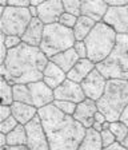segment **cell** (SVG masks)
Segmentation results:
<instances>
[{"instance_id":"1","label":"cell","mask_w":128,"mask_h":150,"mask_svg":"<svg viewBox=\"0 0 128 150\" xmlns=\"http://www.w3.org/2000/svg\"><path fill=\"white\" fill-rule=\"evenodd\" d=\"M50 59L39 48L22 43L8 51L7 59L0 66L1 78L11 84H29L43 81L44 70Z\"/></svg>"},{"instance_id":"2","label":"cell","mask_w":128,"mask_h":150,"mask_svg":"<svg viewBox=\"0 0 128 150\" xmlns=\"http://www.w3.org/2000/svg\"><path fill=\"white\" fill-rule=\"evenodd\" d=\"M50 150H78L84 139L87 129L72 115H66L55 105L39 110Z\"/></svg>"},{"instance_id":"3","label":"cell","mask_w":128,"mask_h":150,"mask_svg":"<svg viewBox=\"0 0 128 150\" xmlns=\"http://www.w3.org/2000/svg\"><path fill=\"white\" fill-rule=\"evenodd\" d=\"M97 110L103 112L108 122H118L128 106V82L108 79L103 97L96 102Z\"/></svg>"},{"instance_id":"4","label":"cell","mask_w":128,"mask_h":150,"mask_svg":"<svg viewBox=\"0 0 128 150\" xmlns=\"http://www.w3.org/2000/svg\"><path fill=\"white\" fill-rule=\"evenodd\" d=\"M116 40L118 34L112 27L107 25L104 22L96 23L95 28L84 40L88 51V59L95 64L104 62L115 50Z\"/></svg>"},{"instance_id":"5","label":"cell","mask_w":128,"mask_h":150,"mask_svg":"<svg viewBox=\"0 0 128 150\" xmlns=\"http://www.w3.org/2000/svg\"><path fill=\"white\" fill-rule=\"evenodd\" d=\"M96 69L107 79H122L128 82V35H118L115 50Z\"/></svg>"},{"instance_id":"6","label":"cell","mask_w":128,"mask_h":150,"mask_svg":"<svg viewBox=\"0 0 128 150\" xmlns=\"http://www.w3.org/2000/svg\"><path fill=\"white\" fill-rule=\"evenodd\" d=\"M75 43L76 39L73 30L64 27L60 23H55V24H48L44 27L43 40L39 48L50 59L57 54L72 48Z\"/></svg>"},{"instance_id":"7","label":"cell","mask_w":128,"mask_h":150,"mask_svg":"<svg viewBox=\"0 0 128 150\" xmlns=\"http://www.w3.org/2000/svg\"><path fill=\"white\" fill-rule=\"evenodd\" d=\"M28 8L7 7L3 16L0 18V32L6 34L7 36L22 38L31 20L34 19Z\"/></svg>"},{"instance_id":"8","label":"cell","mask_w":128,"mask_h":150,"mask_svg":"<svg viewBox=\"0 0 128 150\" xmlns=\"http://www.w3.org/2000/svg\"><path fill=\"white\" fill-rule=\"evenodd\" d=\"M27 146L29 150H50V144L39 114L25 125Z\"/></svg>"},{"instance_id":"9","label":"cell","mask_w":128,"mask_h":150,"mask_svg":"<svg viewBox=\"0 0 128 150\" xmlns=\"http://www.w3.org/2000/svg\"><path fill=\"white\" fill-rule=\"evenodd\" d=\"M107 81L108 79L97 69H95L84 81L81 82V87H83L85 97L88 99H92L95 102H97L100 98L103 97L104 90H106V86H107Z\"/></svg>"},{"instance_id":"10","label":"cell","mask_w":128,"mask_h":150,"mask_svg":"<svg viewBox=\"0 0 128 150\" xmlns=\"http://www.w3.org/2000/svg\"><path fill=\"white\" fill-rule=\"evenodd\" d=\"M103 22L112 27L118 35H128V4L116 8L109 7Z\"/></svg>"},{"instance_id":"11","label":"cell","mask_w":128,"mask_h":150,"mask_svg":"<svg viewBox=\"0 0 128 150\" xmlns=\"http://www.w3.org/2000/svg\"><path fill=\"white\" fill-rule=\"evenodd\" d=\"M28 87L32 97V106H35L36 109L40 110L55 102V93H53V90L51 87H48L43 81L29 83Z\"/></svg>"},{"instance_id":"12","label":"cell","mask_w":128,"mask_h":150,"mask_svg":"<svg viewBox=\"0 0 128 150\" xmlns=\"http://www.w3.org/2000/svg\"><path fill=\"white\" fill-rule=\"evenodd\" d=\"M53 93H55V100H68V102H73L76 105L83 102L87 98L81 84L72 82L69 79H66L64 83L59 86Z\"/></svg>"},{"instance_id":"13","label":"cell","mask_w":128,"mask_h":150,"mask_svg":"<svg viewBox=\"0 0 128 150\" xmlns=\"http://www.w3.org/2000/svg\"><path fill=\"white\" fill-rule=\"evenodd\" d=\"M64 13L62 0H48L38 7V19L44 25L59 23V19Z\"/></svg>"},{"instance_id":"14","label":"cell","mask_w":128,"mask_h":150,"mask_svg":"<svg viewBox=\"0 0 128 150\" xmlns=\"http://www.w3.org/2000/svg\"><path fill=\"white\" fill-rule=\"evenodd\" d=\"M108 4L103 0H83L81 1V16H87L94 22L100 23L104 20Z\"/></svg>"},{"instance_id":"15","label":"cell","mask_w":128,"mask_h":150,"mask_svg":"<svg viewBox=\"0 0 128 150\" xmlns=\"http://www.w3.org/2000/svg\"><path fill=\"white\" fill-rule=\"evenodd\" d=\"M44 27L45 25L43 24V22H40L38 18H34L25 30L24 35L22 36V42L32 47H40L41 40H43Z\"/></svg>"},{"instance_id":"16","label":"cell","mask_w":128,"mask_h":150,"mask_svg":"<svg viewBox=\"0 0 128 150\" xmlns=\"http://www.w3.org/2000/svg\"><path fill=\"white\" fill-rule=\"evenodd\" d=\"M67 79V74L60 69L59 66H56L53 62H48L47 67L44 70L43 75V82L47 84L48 87H51L53 91L56 90L59 86H62L64 83V81Z\"/></svg>"},{"instance_id":"17","label":"cell","mask_w":128,"mask_h":150,"mask_svg":"<svg viewBox=\"0 0 128 150\" xmlns=\"http://www.w3.org/2000/svg\"><path fill=\"white\" fill-rule=\"evenodd\" d=\"M95 69H96V64L88 58L87 59H79V62L73 66V69L67 74V79L81 84V82L84 81Z\"/></svg>"},{"instance_id":"18","label":"cell","mask_w":128,"mask_h":150,"mask_svg":"<svg viewBox=\"0 0 128 150\" xmlns=\"http://www.w3.org/2000/svg\"><path fill=\"white\" fill-rule=\"evenodd\" d=\"M11 109H12V115L17 119L20 125L24 126L39 114V109H36L32 105H27V103L22 102H13L11 105Z\"/></svg>"},{"instance_id":"19","label":"cell","mask_w":128,"mask_h":150,"mask_svg":"<svg viewBox=\"0 0 128 150\" xmlns=\"http://www.w3.org/2000/svg\"><path fill=\"white\" fill-rule=\"evenodd\" d=\"M79 59H80V58H79L78 54L75 52L73 47L67 51H64V52H60V54H57V55L50 58L51 62H53L56 66H59L66 74H68V72L73 69V66L79 62Z\"/></svg>"},{"instance_id":"20","label":"cell","mask_w":128,"mask_h":150,"mask_svg":"<svg viewBox=\"0 0 128 150\" xmlns=\"http://www.w3.org/2000/svg\"><path fill=\"white\" fill-rule=\"evenodd\" d=\"M97 111H99V110H97L96 102L92 100V99L85 98L83 102L78 103V106H76V111H75V114H73V118H75L78 122L83 123V122L87 121V119L94 118L95 114H96Z\"/></svg>"},{"instance_id":"21","label":"cell","mask_w":128,"mask_h":150,"mask_svg":"<svg viewBox=\"0 0 128 150\" xmlns=\"http://www.w3.org/2000/svg\"><path fill=\"white\" fill-rule=\"evenodd\" d=\"M95 25H96V22H94L92 19L87 18V16H79L78 23L73 27V34H75L76 42H84L85 38L95 28Z\"/></svg>"},{"instance_id":"22","label":"cell","mask_w":128,"mask_h":150,"mask_svg":"<svg viewBox=\"0 0 128 150\" xmlns=\"http://www.w3.org/2000/svg\"><path fill=\"white\" fill-rule=\"evenodd\" d=\"M103 144H101V138L100 133L95 131L94 129H87L84 139L81 141L80 146L78 150H103Z\"/></svg>"},{"instance_id":"23","label":"cell","mask_w":128,"mask_h":150,"mask_svg":"<svg viewBox=\"0 0 128 150\" xmlns=\"http://www.w3.org/2000/svg\"><path fill=\"white\" fill-rule=\"evenodd\" d=\"M27 145V131L24 125H19L7 134V146H23Z\"/></svg>"},{"instance_id":"24","label":"cell","mask_w":128,"mask_h":150,"mask_svg":"<svg viewBox=\"0 0 128 150\" xmlns=\"http://www.w3.org/2000/svg\"><path fill=\"white\" fill-rule=\"evenodd\" d=\"M13 99L15 102L32 105V97L28 84H13Z\"/></svg>"},{"instance_id":"25","label":"cell","mask_w":128,"mask_h":150,"mask_svg":"<svg viewBox=\"0 0 128 150\" xmlns=\"http://www.w3.org/2000/svg\"><path fill=\"white\" fill-rule=\"evenodd\" d=\"M0 95H1V105L3 106H11L15 99H13V86L7 82L4 78L0 79Z\"/></svg>"},{"instance_id":"26","label":"cell","mask_w":128,"mask_h":150,"mask_svg":"<svg viewBox=\"0 0 128 150\" xmlns=\"http://www.w3.org/2000/svg\"><path fill=\"white\" fill-rule=\"evenodd\" d=\"M109 130L112 131V134L115 135L116 141L119 144H122L124 138L127 137L128 134V126L125 123H123L122 121H118V122H111V126H109Z\"/></svg>"},{"instance_id":"27","label":"cell","mask_w":128,"mask_h":150,"mask_svg":"<svg viewBox=\"0 0 128 150\" xmlns=\"http://www.w3.org/2000/svg\"><path fill=\"white\" fill-rule=\"evenodd\" d=\"M63 7H64V12L71 13V15L81 16V1L80 0H63Z\"/></svg>"},{"instance_id":"28","label":"cell","mask_w":128,"mask_h":150,"mask_svg":"<svg viewBox=\"0 0 128 150\" xmlns=\"http://www.w3.org/2000/svg\"><path fill=\"white\" fill-rule=\"evenodd\" d=\"M53 105H55L62 112H64L66 115H72V117H73V114H75L76 106H78L76 103L68 102V100H55Z\"/></svg>"},{"instance_id":"29","label":"cell","mask_w":128,"mask_h":150,"mask_svg":"<svg viewBox=\"0 0 128 150\" xmlns=\"http://www.w3.org/2000/svg\"><path fill=\"white\" fill-rule=\"evenodd\" d=\"M19 125L20 123L17 122V119H16L13 115H11L10 118H7L6 121L0 122V133H3V134H10L11 131H12L13 129H16Z\"/></svg>"},{"instance_id":"30","label":"cell","mask_w":128,"mask_h":150,"mask_svg":"<svg viewBox=\"0 0 128 150\" xmlns=\"http://www.w3.org/2000/svg\"><path fill=\"white\" fill-rule=\"evenodd\" d=\"M59 23L62 25H64V27L73 30V27H75L76 23H78V18H76V16H73V15H71V13L64 12L62 15V18L59 19Z\"/></svg>"},{"instance_id":"31","label":"cell","mask_w":128,"mask_h":150,"mask_svg":"<svg viewBox=\"0 0 128 150\" xmlns=\"http://www.w3.org/2000/svg\"><path fill=\"white\" fill-rule=\"evenodd\" d=\"M100 138H101V144H103V147H108L111 145H113L115 142H118L115 138V135L112 134V131L109 130H103L100 133Z\"/></svg>"},{"instance_id":"32","label":"cell","mask_w":128,"mask_h":150,"mask_svg":"<svg viewBox=\"0 0 128 150\" xmlns=\"http://www.w3.org/2000/svg\"><path fill=\"white\" fill-rule=\"evenodd\" d=\"M73 50L78 54V56L80 59H87L88 58V51H87V46H85V42H76L75 46H73Z\"/></svg>"},{"instance_id":"33","label":"cell","mask_w":128,"mask_h":150,"mask_svg":"<svg viewBox=\"0 0 128 150\" xmlns=\"http://www.w3.org/2000/svg\"><path fill=\"white\" fill-rule=\"evenodd\" d=\"M4 42H6V46L8 50H12V48H15V47L20 46V44L23 43L20 36H7V35H6Z\"/></svg>"},{"instance_id":"34","label":"cell","mask_w":128,"mask_h":150,"mask_svg":"<svg viewBox=\"0 0 128 150\" xmlns=\"http://www.w3.org/2000/svg\"><path fill=\"white\" fill-rule=\"evenodd\" d=\"M31 6V0H8V7L15 8H28Z\"/></svg>"},{"instance_id":"35","label":"cell","mask_w":128,"mask_h":150,"mask_svg":"<svg viewBox=\"0 0 128 150\" xmlns=\"http://www.w3.org/2000/svg\"><path fill=\"white\" fill-rule=\"evenodd\" d=\"M12 115V109H11V106H0V122L6 121L7 118H10V117Z\"/></svg>"},{"instance_id":"36","label":"cell","mask_w":128,"mask_h":150,"mask_svg":"<svg viewBox=\"0 0 128 150\" xmlns=\"http://www.w3.org/2000/svg\"><path fill=\"white\" fill-rule=\"evenodd\" d=\"M107 4H108V7L116 8V7L127 6V4H128V0H107Z\"/></svg>"},{"instance_id":"37","label":"cell","mask_w":128,"mask_h":150,"mask_svg":"<svg viewBox=\"0 0 128 150\" xmlns=\"http://www.w3.org/2000/svg\"><path fill=\"white\" fill-rule=\"evenodd\" d=\"M94 119H95V122H99V123H101V125H103L104 122H107V118H106V115H104L103 112H100V111H97L96 114H95Z\"/></svg>"},{"instance_id":"38","label":"cell","mask_w":128,"mask_h":150,"mask_svg":"<svg viewBox=\"0 0 128 150\" xmlns=\"http://www.w3.org/2000/svg\"><path fill=\"white\" fill-rule=\"evenodd\" d=\"M103 150H127L124 146H123L122 144H119V142H115L113 145H111V146L108 147H104Z\"/></svg>"},{"instance_id":"39","label":"cell","mask_w":128,"mask_h":150,"mask_svg":"<svg viewBox=\"0 0 128 150\" xmlns=\"http://www.w3.org/2000/svg\"><path fill=\"white\" fill-rule=\"evenodd\" d=\"M0 150H29L27 145H23V146H4L0 147Z\"/></svg>"},{"instance_id":"40","label":"cell","mask_w":128,"mask_h":150,"mask_svg":"<svg viewBox=\"0 0 128 150\" xmlns=\"http://www.w3.org/2000/svg\"><path fill=\"white\" fill-rule=\"evenodd\" d=\"M120 121L123 122V123H125V125L128 126V106L125 107V110L123 111V114H122V118H120Z\"/></svg>"},{"instance_id":"41","label":"cell","mask_w":128,"mask_h":150,"mask_svg":"<svg viewBox=\"0 0 128 150\" xmlns=\"http://www.w3.org/2000/svg\"><path fill=\"white\" fill-rule=\"evenodd\" d=\"M7 146V134L0 133V147Z\"/></svg>"},{"instance_id":"42","label":"cell","mask_w":128,"mask_h":150,"mask_svg":"<svg viewBox=\"0 0 128 150\" xmlns=\"http://www.w3.org/2000/svg\"><path fill=\"white\" fill-rule=\"evenodd\" d=\"M92 129H94L95 131H97V133H101V131H103V125L99 123V122H95L94 126H92Z\"/></svg>"},{"instance_id":"43","label":"cell","mask_w":128,"mask_h":150,"mask_svg":"<svg viewBox=\"0 0 128 150\" xmlns=\"http://www.w3.org/2000/svg\"><path fill=\"white\" fill-rule=\"evenodd\" d=\"M29 12H31V16L32 18H38V8L36 7H32V6H29Z\"/></svg>"},{"instance_id":"44","label":"cell","mask_w":128,"mask_h":150,"mask_svg":"<svg viewBox=\"0 0 128 150\" xmlns=\"http://www.w3.org/2000/svg\"><path fill=\"white\" fill-rule=\"evenodd\" d=\"M122 145L125 147V149L128 150V134H127V137L124 138V141H123V142H122Z\"/></svg>"}]
</instances>
